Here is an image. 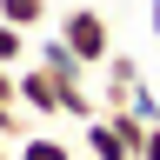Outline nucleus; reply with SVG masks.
<instances>
[{"instance_id": "nucleus-2", "label": "nucleus", "mask_w": 160, "mask_h": 160, "mask_svg": "<svg viewBox=\"0 0 160 160\" xmlns=\"http://www.w3.org/2000/svg\"><path fill=\"white\" fill-rule=\"evenodd\" d=\"M20 107H33L40 120H47V113H67V80H60L53 67H40V60L20 67Z\"/></svg>"}, {"instance_id": "nucleus-11", "label": "nucleus", "mask_w": 160, "mask_h": 160, "mask_svg": "<svg viewBox=\"0 0 160 160\" xmlns=\"http://www.w3.org/2000/svg\"><path fill=\"white\" fill-rule=\"evenodd\" d=\"M133 113H140V120H160V100H153L147 87H140V93H133Z\"/></svg>"}, {"instance_id": "nucleus-8", "label": "nucleus", "mask_w": 160, "mask_h": 160, "mask_svg": "<svg viewBox=\"0 0 160 160\" xmlns=\"http://www.w3.org/2000/svg\"><path fill=\"white\" fill-rule=\"evenodd\" d=\"M20 60H27V27L0 20V67H20Z\"/></svg>"}, {"instance_id": "nucleus-10", "label": "nucleus", "mask_w": 160, "mask_h": 160, "mask_svg": "<svg viewBox=\"0 0 160 160\" xmlns=\"http://www.w3.org/2000/svg\"><path fill=\"white\" fill-rule=\"evenodd\" d=\"M0 100L20 107V67H0Z\"/></svg>"}, {"instance_id": "nucleus-6", "label": "nucleus", "mask_w": 160, "mask_h": 160, "mask_svg": "<svg viewBox=\"0 0 160 160\" xmlns=\"http://www.w3.org/2000/svg\"><path fill=\"white\" fill-rule=\"evenodd\" d=\"M20 160H73V147L53 140V133H27L20 140Z\"/></svg>"}, {"instance_id": "nucleus-9", "label": "nucleus", "mask_w": 160, "mask_h": 160, "mask_svg": "<svg viewBox=\"0 0 160 160\" xmlns=\"http://www.w3.org/2000/svg\"><path fill=\"white\" fill-rule=\"evenodd\" d=\"M0 140H27V120H20V107H7V100H0Z\"/></svg>"}, {"instance_id": "nucleus-12", "label": "nucleus", "mask_w": 160, "mask_h": 160, "mask_svg": "<svg viewBox=\"0 0 160 160\" xmlns=\"http://www.w3.org/2000/svg\"><path fill=\"white\" fill-rule=\"evenodd\" d=\"M140 160H160V120H153V133H147V153Z\"/></svg>"}, {"instance_id": "nucleus-13", "label": "nucleus", "mask_w": 160, "mask_h": 160, "mask_svg": "<svg viewBox=\"0 0 160 160\" xmlns=\"http://www.w3.org/2000/svg\"><path fill=\"white\" fill-rule=\"evenodd\" d=\"M0 160H20V147H7V140H0Z\"/></svg>"}, {"instance_id": "nucleus-3", "label": "nucleus", "mask_w": 160, "mask_h": 160, "mask_svg": "<svg viewBox=\"0 0 160 160\" xmlns=\"http://www.w3.org/2000/svg\"><path fill=\"white\" fill-rule=\"evenodd\" d=\"M133 93H140V67L127 53H113L107 60V107H133Z\"/></svg>"}, {"instance_id": "nucleus-1", "label": "nucleus", "mask_w": 160, "mask_h": 160, "mask_svg": "<svg viewBox=\"0 0 160 160\" xmlns=\"http://www.w3.org/2000/svg\"><path fill=\"white\" fill-rule=\"evenodd\" d=\"M60 40H67L87 67H107V60H113V27H107L100 7H67V13H60Z\"/></svg>"}, {"instance_id": "nucleus-7", "label": "nucleus", "mask_w": 160, "mask_h": 160, "mask_svg": "<svg viewBox=\"0 0 160 160\" xmlns=\"http://www.w3.org/2000/svg\"><path fill=\"white\" fill-rule=\"evenodd\" d=\"M0 20H13V27H40V20H47V0H0Z\"/></svg>"}, {"instance_id": "nucleus-4", "label": "nucleus", "mask_w": 160, "mask_h": 160, "mask_svg": "<svg viewBox=\"0 0 160 160\" xmlns=\"http://www.w3.org/2000/svg\"><path fill=\"white\" fill-rule=\"evenodd\" d=\"M87 153H93V160H133V147L120 140V127H113L107 113H100V120H87Z\"/></svg>"}, {"instance_id": "nucleus-5", "label": "nucleus", "mask_w": 160, "mask_h": 160, "mask_svg": "<svg viewBox=\"0 0 160 160\" xmlns=\"http://www.w3.org/2000/svg\"><path fill=\"white\" fill-rule=\"evenodd\" d=\"M40 67H53L60 80H80V73H87V60H80V53L67 47V40H60V33H53V40H47V47H40Z\"/></svg>"}]
</instances>
